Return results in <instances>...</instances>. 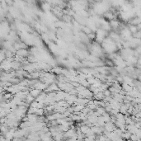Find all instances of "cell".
<instances>
[{"label":"cell","mask_w":141,"mask_h":141,"mask_svg":"<svg viewBox=\"0 0 141 141\" xmlns=\"http://www.w3.org/2000/svg\"><path fill=\"white\" fill-rule=\"evenodd\" d=\"M126 141H132V140H126Z\"/></svg>","instance_id":"cell-19"},{"label":"cell","mask_w":141,"mask_h":141,"mask_svg":"<svg viewBox=\"0 0 141 141\" xmlns=\"http://www.w3.org/2000/svg\"><path fill=\"white\" fill-rule=\"evenodd\" d=\"M16 55L17 56H20V57H22V58H27L28 55H30L29 54V50H25V49H21V50H18L16 51Z\"/></svg>","instance_id":"cell-1"},{"label":"cell","mask_w":141,"mask_h":141,"mask_svg":"<svg viewBox=\"0 0 141 141\" xmlns=\"http://www.w3.org/2000/svg\"><path fill=\"white\" fill-rule=\"evenodd\" d=\"M130 135H131V134H130V133L129 131H127V130H126V131H124L123 133H122V135H121V139H122V140H130Z\"/></svg>","instance_id":"cell-5"},{"label":"cell","mask_w":141,"mask_h":141,"mask_svg":"<svg viewBox=\"0 0 141 141\" xmlns=\"http://www.w3.org/2000/svg\"><path fill=\"white\" fill-rule=\"evenodd\" d=\"M103 92V95H104V97H111V92L110 91H109L108 89H106V90H104V91H102Z\"/></svg>","instance_id":"cell-13"},{"label":"cell","mask_w":141,"mask_h":141,"mask_svg":"<svg viewBox=\"0 0 141 141\" xmlns=\"http://www.w3.org/2000/svg\"><path fill=\"white\" fill-rule=\"evenodd\" d=\"M26 139V137L22 138V139H18V138H13L12 141H24V140Z\"/></svg>","instance_id":"cell-15"},{"label":"cell","mask_w":141,"mask_h":141,"mask_svg":"<svg viewBox=\"0 0 141 141\" xmlns=\"http://www.w3.org/2000/svg\"><path fill=\"white\" fill-rule=\"evenodd\" d=\"M106 141H111V140H109V139H106Z\"/></svg>","instance_id":"cell-17"},{"label":"cell","mask_w":141,"mask_h":141,"mask_svg":"<svg viewBox=\"0 0 141 141\" xmlns=\"http://www.w3.org/2000/svg\"><path fill=\"white\" fill-rule=\"evenodd\" d=\"M133 36L135 37V39H140V31H137L133 34Z\"/></svg>","instance_id":"cell-14"},{"label":"cell","mask_w":141,"mask_h":141,"mask_svg":"<svg viewBox=\"0 0 141 141\" xmlns=\"http://www.w3.org/2000/svg\"><path fill=\"white\" fill-rule=\"evenodd\" d=\"M91 32H92V31H91V29L88 27V26H84V27H83V33L88 35V34L91 33Z\"/></svg>","instance_id":"cell-12"},{"label":"cell","mask_w":141,"mask_h":141,"mask_svg":"<svg viewBox=\"0 0 141 141\" xmlns=\"http://www.w3.org/2000/svg\"><path fill=\"white\" fill-rule=\"evenodd\" d=\"M104 65H107L108 68H113L114 65H115L112 60H107V59L105 60V64H104Z\"/></svg>","instance_id":"cell-8"},{"label":"cell","mask_w":141,"mask_h":141,"mask_svg":"<svg viewBox=\"0 0 141 141\" xmlns=\"http://www.w3.org/2000/svg\"><path fill=\"white\" fill-rule=\"evenodd\" d=\"M129 31L130 32H131L132 34H134L135 32H137V28H136V26H132V25H130L129 26Z\"/></svg>","instance_id":"cell-9"},{"label":"cell","mask_w":141,"mask_h":141,"mask_svg":"<svg viewBox=\"0 0 141 141\" xmlns=\"http://www.w3.org/2000/svg\"><path fill=\"white\" fill-rule=\"evenodd\" d=\"M62 19L64 21H65L66 22H70L72 20V17H70V16H69V15H63Z\"/></svg>","instance_id":"cell-10"},{"label":"cell","mask_w":141,"mask_h":141,"mask_svg":"<svg viewBox=\"0 0 141 141\" xmlns=\"http://www.w3.org/2000/svg\"><path fill=\"white\" fill-rule=\"evenodd\" d=\"M130 25H132V26L139 25V24H140V17H137L134 18V19H132L131 21H130Z\"/></svg>","instance_id":"cell-6"},{"label":"cell","mask_w":141,"mask_h":141,"mask_svg":"<svg viewBox=\"0 0 141 141\" xmlns=\"http://www.w3.org/2000/svg\"><path fill=\"white\" fill-rule=\"evenodd\" d=\"M103 127H104V130H106V131H108V132H113L114 130H115V129H116L115 125H114L113 123H111V121L105 123L104 126H103Z\"/></svg>","instance_id":"cell-2"},{"label":"cell","mask_w":141,"mask_h":141,"mask_svg":"<svg viewBox=\"0 0 141 141\" xmlns=\"http://www.w3.org/2000/svg\"><path fill=\"white\" fill-rule=\"evenodd\" d=\"M96 36H97V35L94 33V32H92L91 33H89L88 35H87V39H90V40H94L96 39Z\"/></svg>","instance_id":"cell-11"},{"label":"cell","mask_w":141,"mask_h":141,"mask_svg":"<svg viewBox=\"0 0 141 141\" xmlns=\"http://www.w3.org/2000/svg\"><path fill=\"white\" fill-rule=\"evenodd\" d=\"M41 91H40V90L33 88V89H31L30 91H29V94H30L31 97H33L36 99V98L38 97L40 94H41Z\"/></svg>","instance_id":"cell-3"},{"label":"cell","mask_w":141,"mask_h":141,"mask_svg":"<svg viewBox=\"0 0 141 141\" xmlns=\"http://www.w3.org/2000/svg\"><path fill=\"white\" fill-rule=\"evenodd\" d=\"M24 141H32V140H30V139H27V138H26V139L24 140Z\"/></svg>","instance_id":"cell-16"},{"label":"cell","mask_w":141,"mask_h":141,"mask_svg":"<svg viewBox=\"0 0 141 141\" xmlns=\"http://www.w3.org/2000/svg\"><path fill=\"white\" fill-rule=\"evenodd\" d=\"M109 26H111V28H113L114 30H116V29L120 26V22H119V21H117L116 19L111 20V21H110V24H109Z\"/></svg>","instance_id":"cell-4"},{"label":"cell","mask_w":141,"mask_h":141,"mask_svg":"<svg viewBox=\"0 0 141 141\" xmlns=\"http://www.w3.org/2000/svg\"><path fill=\"white\" fill-rule=\"evenodd\" d=\"M34 101H35V98H34L33 97H31L30 94H28L27 96H26V99H25V101H24V102L30 105L31 102H34Z\"/></svg>","instance_id":"cell-7"},{"label":"cell","mask_w":141,"mask_h":141,"mask_svg":"<svg viewBox=\"0 0 141 141\" xmlns=\"http://www.w3.org/2000/svg\"><path fill=\"white\" fill-rule=\"evenodd\" d=\"M5 141H12V140H6Z\"/></svg>","instance_id":"cell-18"}]
</instances>
